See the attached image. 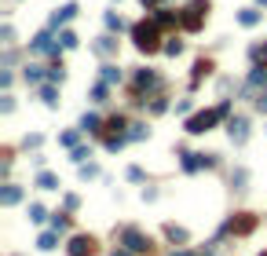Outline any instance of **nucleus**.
<instances>
[{"instance_id":"30","label":"nucleus","mask_w":267,"mask_h":256,"mask_svg":"<svg viewBox=\"0 0 267 256\" xmlns=\"http://www.w3.org/2000/svg\"><path fill=\"white\" fill-rule=\"evenodd\" d=\"M48 81H62V66H52L48 70Z\"/></svg>"},{"instance_id":"22","label":"nucleus","mask_w":267,"mask_h":256,"mask_svg":"<svg viewBox=\"0 0 267 256\" xmlns=\"http://www.w3.org/2000/svg\"><path fill=\"white\" fill-rule=\"evenodd\" d=\"M209 70H212V63H205V59H201V63L194 66V81H201V77H209Z\"/></svg>"},{"instance_id":"26","label":"nucleus","mask_w":267,"mask_h":256,"mask_svg":"<svg viewBox=\"0 0 267 256\" xmlns=\"http://www.w3.org/2000/svg\"><path fill=\"white\" fill-rule=\"evenodd\" d=\"M40 95H44V103H48V107H55V103H59V99H55V88H44Z\"/></svg>"},{"instance_id":"19","label":"nucleus","mask_w":267,"mask_h":256,"mask_svg":"<svg viewBox=\"0 0 267 256\" xmlns=\"http://www.w3.org/2000/svg\"><path fill=\"white\" fill-rule=\"evenodd\" d=\"M26 81H29V84H40V81H44L40 66H26Z\"/></svg>"},{"instance_id":"23","label":"nucleus","mask_w":267,"mask_h":256,"mask_svg":"<svg viewBox=\"0 0 267 256\" xmlns=\"http://www.w3.org/2000/svg\"><path fill=\"white\" fill-rule=\"evenodd\" d=\"M44 216H48L44 205H29V220H33V223H44Z\"/></svg>"},{"instance_id":"6","label":"nucleus","mask_w":267,"mask_h":256,"mask_svg":"<svg viewBox=\"0 0 267 256\" xmlns=\"http://www.w3.org/2000/svg\"><path fill=\"white\" fill-rule=\"evenodd\" d=\"M212 158L209 154H183V169L187 172H198V169H209Z\"/></svg>"},{"instance_id":"34","label":"nucleus","mask_w":267,"mask_h":256,"mask_svg":"<svg viewBox=\"0 0 267 256\" xmlns=\"http://www.w3.org/2000/svg\"><path fill=\"white\" fill-rule=\"evenodd\" d=\"M260 4H267V0H260Z\"/></svg>"},{"instance_id":"28","label":"nucleus","mask_w":267,"mask_h":256,"mask_svg":"<svg viewBox=\"0 0 267 256\" xmlns=\"http://www.w3.org/2000/svg\"><path fill=\"white\" fill-rule=\"evenodd\" d=\"M92 99H96V103H103V99H106V84H96V92H92Z\"/></svg>"},{"instance_id":"7","label":"nucleus","mask_w":267,"mask_h":256,"mask_svg":"<svg viewBox=\"0 0 267 256\" xmlns=\"http://www.w3.org/2000/svg\"><path fill=\"white\" fill-rule=\"evenodd\" d=\"M227 132H231V139H234V143H245V139H249V121H245V117H234Z\"/></svg>"},{"instance_id":"16","label":"nucleus","mask_w":267,"mask_h":256,"mask_svg":"<svg viewBox=\"0 0 267 256\" xmlns=\"http://www.w3.org/2000/svg\"><path fill=\"white\" fill-rule=\"evenodd\" d=\"M165 234L172 238V242H187V231H183V227H176V223H168V227H165Z\"/></svg>"},{"instance_id":"17","label":"nucleus","mask_w":267,"mask_h":256,"mask_svg":"<svg viewBox=\"0 0 267 256\" xmlns=\"http://www.w3.org/2000/svg\"><path fill=\"white\" fill-rule=\"evenodd\" d=\"M114 81H121V70L117 66H103V84H114Z\"/></svg>"},{"instance_id":"4","label":"nucleus","mask_w":267,"mask_h":256,"mask_svg":"<svg viewBox=\"0 0 267 256\" xmlns=\"http://www.w3.org/2000/svg\"><path fill=\"white\" fill-rule=\"evenodd\" d=\"M124 249L128 252H150V238H143L136 227H128L124 231Z\"/></svg>"},{"instance_id":"33","label":"nucleus","mask_w":267,"mask_h":256,"mask_svg":"<svg viewBox=\"0 0 267 256\" xmlns=\"http://www.w3.org/2000/svg\"><path fill=\"white\" fill-rule=\"evenodd\" d=\"M180 256H191V252H180Z\"/></svg>"},{"instance_id":"18","label":"nucleus","mask_w":267,"mask_h":256,"mask_svg":"<svg viewBox=\"0 0 267 256\" xmlns=\"http://www.w3.org/2000/svg\"><path fill=\"white\" fill-rule=\"evenodd\" d=\"M73 15H77V4H66V8H62V11L55 15V26H59V22H70Z\"/></svg>"},{"instance_id":"11","label":"nucleus","mask_w":267,"mask_h":256,"mask_svg":"<svg viewBox=\"0 0 267 256\" xmlns=\"http://www.w3.org/2000/svg\"><path fill=\"white\" fill-rule=\"evenodd\" d=\"M231 227H234V231H238V234H249V231H253V227H256V220H253V216H249V213H245V216H242L238 223H231Z\"/></svg>"},{"instance_id":"1","label":"nucleus","mask_w":267,"mask_h":256,"mask_svg":"<svg viewBox=\"0 0 267 256\" xmlns=\"http://www.w3.org/2000/svg\"><path fill=\"white\" fill-rule=\"evenodd\" d=\"M158 29H161L158 22H139V26L132 29L136 48H139V52H147V55H150V52H158V48H161V44H158V40H161V37H158Z\"/></svg>"},{"instance_id":"10","label":"nucleus","mask_w":267,"mask_h":256,"mask_svg":"<svg viewBox=\"0 0 267 256\" xmlns=\"http://www.w3.org/2000/svg\"><path fill=\"white\" fill-rule=\"evenodd\" d=\"M260 84H267V66H256L249 73V88H260Z\"/></svg>"},{"instance_id":"31","label":"nucleus","mask_w":267,"mask_h":256,"mask_svg":"<svg viewBox=\"0 0 267 256\" xmlns=\"http://www.w3.org/2000/svg\"><path fill=\"white\" fill-rule=\"evenodd\" d=\"M256 110H260V114H267V92H263V95L256 99Z\"/></svg>"},{"instance_id":"14","label":"nucleus","mask_w":267,"mask_h":256,"mask_svg":"<svg viewBox=\"0 0 267 256\" xmlns=\"http://www.w3.org/2000/svg\"><path fill=\"white\" fill-rule=\"evenodd\" d=\"M154 22H158V26H176V11H158V15H154Z\"/></svg>"},{"instance_id":"12","label":"nucleus","mask_w":267,"mask_h":256,"mask_svg":"<svg viewBox=\"0 0 267 256\" xmlns=\"http://www.w3.org/2000/svg\"><path fill=\"white\" fill-rule=\"evenodd\" d=\"M238 22H242V26H256V22H260V11H256V8H245V11L238 15Z\"/></svg>"},{"instance_id":"35","label":"nucleus","mask_w":267,"mask_h":256,"mask_svg":"<svg viewBox=\"0 0 267 256\" xmlns=\"http://www.w3.org/2000/svg\"><path fill=\"white\" fill-rule=\"evenodd\" d=\"M143 4H150V0H143Z\"/></svg>"},{"instance_id":"21","label":"nucleus","mask_w":267,"mask_h":256,"mask_svg":"<svg viewBox=\"0 0 267 256\" xmlns=\"http://www.w3.org/2000/svg\"><path fill=\"white\" fill-rule=\"evenodd\" d=\"M81 128H84V132H96V128H99V117H96V114H84V117H81Z\"/></svg>"},{"instance_id":"3","label":"nucleus","mask_w":267,"mask_h":256,"mask_svg":"<svg viewBox=\"0 0 267 256\" xmlns=\"http://www.w3.org/2000/svg\"><path fill=\"white\" fill-rule=\"evenodd\" d=\"M224 114H227V103H219L216 110H201V114H194L191 121H187V132H194V135L209 132V128H212V125L219 121V117H224Z\"/></svg>"},{"instance_id":"24","label":"nucleus","mask_w":267,"mask_h":256,"mask_svg":"<svg viewBox=\"0 0 267 256\" xmlns=\"http://www.w3.org/2000/svg\"><path fill=\"white\" fill-rule=\"evenodd\" d=\"M59 40H62V48H77V37L70 33V29H62V37H59Z\"/></svg>"},{"instance_id":"8","label":"nucleus","mask_w":267,"mask_h":256,"mask_svg":"<svg viewBox=\"0 0 267 256\" xmlns=\"http://www.w3.org/2000/svg\"><path fill=\"white\" fill-rule=\"evenodd\" d=\"M29 48H33V52H48V55H59V44H55L48 33H40L33 44H29Z\"/></svg>"},{"instance_id":"15","label":"nucleus","mask_w":267,"mask_h":256,"mask_svg":"<svg viewBox=\"0 0 267 256\" xmlns=\"http://www.w3.org/2000/svg\"><path fill=\"white\" fill-rule=\"evenodd\" d=\"M37 249H44V252H48V249H55V231H44V234L37 238Z\"/></svg>"},{"instance_id":"32","label":"nucleus","mask_w":267,"mask_h":256,"mask_svg":"<svg viewBox=\"0 0 267 256\" xmlns=\"http://www.w3.org/2000/svg\"><path fill=\"white\" fill-rule=\"evenodd\" d=\"M114 256H132V252H114Z\"/></svg>"},{"instance_id":"20","label":"nucleus","mask_w":267,"mask_h":256,"mask_svg":"<svg viewBox=\"0 0 267 256\" xmlns=\"http://www.w3.org/2000/svg\"><path fill=\"white\" fill-rule=\"evenodd\" d=\"M147 84H158V77H154L150 70H143V73L136 77V88H147Z\"/></svg>"},{"instance_id":"25","label":"nucleus","mask_w":267,"mask_h":256,"mask_svg":"<svg viewBox=\"0 0 267 256\" xmlns=\"http://www.w3.org/2000/svg\"><path fill=\"white\" fill-rule=\"evenodd\" d=\"M165 52H168V55H180V52H183V44H180V40H168V44H165Z\"/></svg>"},{"instance_id":"29","label":"nucleus","mask_w":267,"mask_h":256,"mask_svg":"<svg viewBox=\"0 0 267 256\" xmlns=\"http://www.w3.org/2000/svg\"><path fill=\"white\" fill-rule=\"evenodd\" d=\"M110 48H114V40H110V37H106V40H99V44H96V52H103V55H106V52H110Z\"/></svg>"},{"instance_id":"27","label":"nucleus","mask_w":267,"mask_h":256,"mask_svg":"<svg viewBox=\"0 0 267 256\" xmlns=\"http://www.w3.org/2000/svg\"><path fill=\"white\" fill-rule=\"evenodd\" d=\"M106 128H114V132L121 135V128H124V121H121V117H110V121H106Z\"/></svg>"},{"instance_id":"9","label":"nucleus","mask_w":267,"mask_h":256,"mask_svg":"<svg viewBox=\"0 0 267 256\" xmlns=\"http://www.w3.org/2000/svg\"><path fill=\"white\" fill-rule=\"evenodd\" d=\"M0 201H4V205H19V201H22V190L8 183L4 190H0Z\"/></svg>"},{"instance_id":"36","label":"nucleus","mask_w":267,"mask_h":256,"mask_svg":"<svg viewBox=\"0 0 267 256\" xmlns=\"http://www.w3.org/2000/svg\"><path fill=\"white\" fill-rule=\"evenodd\" d=\"M263 256H267V252H263Z\"/></svg>"},{"instance_id":"2","label":"nucleus","mask_w":267,"mask_h":256,"mask_svg":"<svg viewBox=\"0 0 267 256\" xmlns=\"http://www.w3.org/2000/svg\"><path fill=\"white\" fill-rule=\"evenodd\" d=\"M205 15H209V0H194V4H187L183 15H180V26L187 33H198L201 26H205Z\"/></svg>"},{"instance_id":"5","label":"nucleus","mask_w":267,"mask_h":256,"mask_svg":"<svg viewBox=\"0 0 267 256\" xmlns=\"http://www.w3.org/2000/svg\"><path fill=\"white\" fill-rule=\"evenodd\" d=\"M70 256H96V238L77 234L73 242H70Z\"/></svg>"},{"instance_id":"13","label":"nucleus","mask_w":267,"mask_h":256,"mask_svg":"<svg viewBox=\"0 0 267 256\" xmlns=\"http://www.w3.org/2000/svg\"><path fill=\"white\" fill-rule=\"evenodd\" d=\"M37 187H40V190H55V187H59V179H55L52 172H40V176H37Z\"/></svg>"}]
</instances>
